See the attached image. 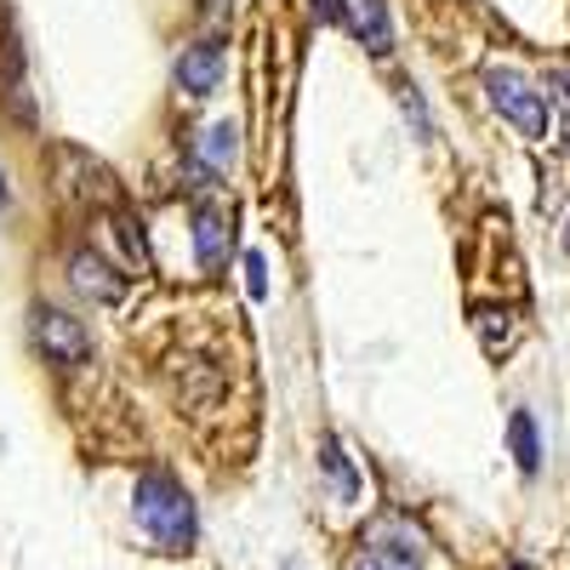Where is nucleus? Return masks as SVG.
Here are the masks:
<instances>
[{"mask_svg":"<svg viewBox=\"0 0 570 570\" xmlns=\"http://www.w3.org/2000/svg\"><path fill=\"white\" fill-rule=\"evenodd\" d=\"M131 519H137L142 537H149L160 553H188V548H195V537H200L195 502H188V491L171 480V473H160V468H149L131 485Z\"/></svg>","mask_w":570,"mask_h":570,"instance_id":"1","label":"nucleus"},{"mask_svg":"<svg viewBox=\"0 0 570 570\" xmlns=\"http://www.w3.org/2000/svg\"><path fill=\"white\" fill-rule=\"evenodd\" d=\"M52 171H58V195H63L69 206L109 212V206L120 200V183H115V171H109L98 155L75 149V142H58V149H52Z\"/></svg>","mask_w":570,"mask_h":570,"instance_id":"2","label":"nucleus"},{"mask_svg":"<svg viewBox=\"0 0 570 570\" xmlns=\"http://www.w3.org/2000/svg\"><path fill=\"white\" fill-rule=\"evenodd\" d=\"M485 98H491V109H497L508 126H519L525 137H548V126H553L548 91H537L519 69H485Z\"/></svg>","mask_w":570,"mask_h":570,"instance_id":"3","label":"nucleus"},{"mask_svg":"<svg viewBox=\"0 0 570 570\" xmlns=\"http://www.w3.org/2000/svg\"><path fill=\"white\" fill-rule=\"evenodd\" d=\"M29 337H35V348L46 354V365L75 371V365H86V360H91V331H86L69 308L40 303V308L29 314Z\"/></svg>","mask_w":570,"mask_h":570,"instance_id":"4","label":"nucleus"},{"mask_svg":"<svg viewBox=\"0 0 570 570\" xmlns=\"http://www.w3.org/2000/svg\"><path fill=\"white\" fill-rule=\"evenodd\" d=\"M195 257L206 274H217L228 263V246H234V212L223 200H195Z\"/></svg>","mask_w":570,"mask_h":570,"instance_id":"5","label":"nucleus"},{"mask_svg":"<svg viewBox=\"0 0 570 570\" xmlns=\"http://www.w3.org/2000/svg\"><path fill=\"white\" fill-rule=\"evenodd\" d=\"M69 285L80 297H91V303H104V308H115L120 297H126V274L109 263V257H98V252H69Z\"/></svg>","mask_w":570,"mask_h":570,"instance_id":"6","label":"nucleus"},{"mask_svg":"<svg viewBox=\"0 0 570 570\" xmlns=\"http://www.w3.org/2000/svg\"><path fill=\"white\" fill-rule=\"evenodd\" d=\"M171 75H177V91H183V98H212L217 80H223V46H217V40H195V46H183Z\"/></svg>","mask_w":570,"mask_h":570,"instance_id":"7","label":"nucleus"},{"mask_svg":"<svg viewBox=\"0 0 570 570\" xmlns=\"http://www.w3.org/2000/svg\"><path fill=\"white\" fill-rule=\"evenodd\" d=\"M343 23L365 46L371 58L394 52V23H389V0H343Z\"/></svg>","mask_w":570,"mask_h":570,"instance_id":"8","label":"nucleus"},{"mask_svg":"<svg viewBox=\"0 0 570 570\" xmlns=\"http://www.w3.org/2000/svg\"><path fill=\"white\" fill-rule=\"evenodd\" d=\"M0 104H7L12 120H35V98H29V69H23V46L18 35H7V75H0Z\"/></svg>","mask_w":570,"mask_h":570,"instance_id":"9","label":"nucleus"},{"mask_svg":"<svg viewBox=\"0 0 570 570\" xmlns=\"http://www.w3.org/2000/svg\"><path fill=\"white\" fill-rule=\"evenodd\" d=\"M371 553H389V559H405V564H416V553H422V537L411 531V519L389 513V519H376V525H371Z\"/></svg>","mask_w":570,"mask_h":570,"instance_id":"10","label":"nucleus"},{"mask_svg":"<svg viewBox=\"0 0 570 570\" xmlns=\"http://www.w3.org/2000/svg\"><path fill=\"white\" fill-rule=\"evenodd\" d=\"M195 155H200L206 171H228L234 155H240V126H234V120H212L200 131V142H195Z\"/></svg>","mask_w":570,"mask_h":570,"instance_id":"11","label":"nucleus"},{"mask_svg":"<svg viewBox=\"0 0 570 570\" xmlns=\"http://www.w3.org/2000/svg\"><path fill=\"white\" fill-rule=\"evenodd\" d=\"M320 468H325L331 497H337V502H354V497H360V473L348 468V456H343V440H337V434H325V440H320Z\"/></svg>","mask_w":570,"mask_h":570,"instance_id":"12","label":"nucleus"},{"mask_svg":"<svg viewBox=\"0 0 570 570\" xmlns=\"http://www.w3.org/2000/svg\"><path fill=\"white\" fill-rule=\"evenodd\" d=\"M508 445H513L519 473H537V468H542V445H537V422H531V411H513V416H508Z\"/></svg>","mask_w":570,"mask_h":570,"instance_id":"13","label":"nucleus"},{"mask_svg":"<svg viewBox=\"0 0 570 570\" xmlns=\"http://www.w3.org/2000/svg\"><path fill=\"white\" fill-rule=\"evenodd\" d=\"M246 292H252V303H268V257L263 252H246Z\"/></svg>","mask_w":570,"mask_h":570,"instance_id":"14","label":"nucleus"},{"mask_svg":"<svg viewBox=\"0 0 570 570\" xmlns=\"http://www.w3.org/2000/svg\"><path fill=\"white\" fill-rule=\"evenodd\" d=\"M400 109L416 120V137H428V109H422V98H416V86H411V80L400 86Z\"/></svg>","mask_w":570,"mask_h":570,"instance_id":"15","label":"nucleus"},{"mask_svg":"<svg viewBox=\"0 0 570 570\" xmlns=\"http://www.w3.org/2000/svg\"><path fill=\"white\" fill-rule=\"evenodd\" d=\"M354 570H416V564H405V559H389V553H360V564Z\"/></svg>","mask_w":570,"mask_h":570,"instance_id":"16","label":"nucleus"},{"mask_svg":"<svg viewBox=\"0 0 570 570\" xmlns=\"http://www.w3.org/2000/svg\"><path fill=\"white\" fill-rule=\"evenodd\" d=\"M548 91H553V98L564 104V115H570V69H553V75H548Z\"/></svg>","mask_w":570,"mask_h":570,"instance_id":"17","label":"nucleus"},{"mask_svg":"<svg viewBox=\"0 0 570 570\" xmlns=\"http://www.w3.org/2000/svg\"><path fill=\"white\" fill-rule=\"evenodd\" d=\"M12 206V188H7V171H0V212Z\"/></svg>","mask_w":570,"mask_h":570,"instance_id":"18","label":"nucleus"},{"mask_svg":"<svg viewBox=\"0 0 570 570\" xmlns=\"http://www.w3.org/2000/svg\"><path fill=\"white\" fill-rule=\"evenodd\" d=\"M508 570H531V564H508Z\"/></svg>","mask_w":570,"mask_h":570,"instance_id":"19","label":"nucleus"},{"mask_svg":"<svg viewBox=\"0 0 570 570\" xmlns=\"http://www.w3.org/2000/svg\"><path fill=\"white\" fill-rule=\"evenodd\" d=\"M564 252H570V234H564Z\"/></svg>","mask_w":570,"mask_h":570,"instance_id":"20","label":"nucleus"}]
</instances>
